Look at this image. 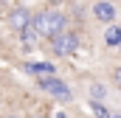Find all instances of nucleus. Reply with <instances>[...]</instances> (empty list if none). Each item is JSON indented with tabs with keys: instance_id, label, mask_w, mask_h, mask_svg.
Wrapping results in <instances>:
<instances>
[{
	"instance_id": "12",
	"label": "nucleus",
	"mask_w": 121,
	"mask_h": 118,
	"mask_svg": "<svg viewBox=\"0 0 121 118\" xmlns=\"http://www.w3.org/2000/svg\"><path fill=\"white\" fill-rule=\"evenodd\" d=\"M118 45H121V39H118Z\"/></svg>"
},
{
	"instance_id": "2",
	"label": "nucleus",
	"mask_w": 121,
	"mask_h": 118,
	"mask_svg": "<svg viewBox=\"0 0 121 118\" xmlns=\"http://www.w3.org/2000/svg\"><path fill=\"white\" fill-rule=\"evenodd\" d=\"M54 39V51L56 54H62V56H68V54H73L76 51V37L73 34H56V37H51Z\"/></svg>"
},
{
	"instance_id": "8",
	"label": "nucleus",
	"mask_w": 121,
	"mask_h": 118,
	"mask_svg": "<svg viewBox=\"0 0 121 118\" xmlns=\"http://www.w3.org/2000/svg\"><path fill=\"white\" fill-rule=\"evenodd\" d=\"M104 39H107V45H118V39H121V28H110Z\"/></svg>"
},
{
	"instance_id": "5",
	"label": "nucleus",
	"mask_w": 121,
	"mask_h": 118,
	"mask_svg": "<svg viewBox=\"0 0 121 118\" xmlns=\"http://www.w3.org/2000/svg\"><path fill=\"white\" fill-rule=\"evenodd\" d=\"M96 17L99 20H113V6L110 3H99L96 6Z\"/></svg>"
},
{
	"instance_id": "11",
	"label": "nucleus",
	"mask_w": 121,
	"mask_h": 118,
	"mask_svg": "<svg viewBox=\"0 0 121 118\" xmlns=\"http://www.w3.org/2000/svg\"><path fill=\"white\" fill-rule=\"evenodd\" d=\"M54 3H62V0H54Z\"/></svg>"
},
{
	"instance_id": "10",
	"label": "nucleus",
	"mask_w": 121,
	"mask_h": 118,
	"mask_svg": "<svg viewBox=\"0 0 121 118\" xmlns=\"http://www.w3.org/2000/svg\"><path fill=\"white\" fill-rule=\"evenodd\" d=\"M116 82H118V84H121V67H118V70H116Z\"/></svg>"
},
{
	"instance_id": "1",
	"label": "nucleus",
	"mask_w": 121,
	"mask_h": 118,
	"mask_svg": "<svg viewBox=\"0 0 121 118\" xmlns=\"http://www.w3.org/2000/svg\"><path fill=\"white\" fill-rule=\"evenodd\" d=\"M65 25V17L56 14V11H42L37 20H34V28L39 31V34H45V37H56Z\"/></svg>"
},
{
	"instance_id": "7",
	"label": "nucleus",
	"mask_w": 121,
	"mask_h": 118,
	"mask_svg": "<svg viewBox=\"0 0 121 118\" xmlns=\"http://www.w3.org/2000/svg\"><path fill=\"white\" fill-rule=\"evenodd\" d=\"M23 31V42L26 45H34V39H37V28H31V23L26 25V28H20Z\"/></svg>"
},
{
	"instance_id": "4",
	"label": "nucleus",
	"mask_w": 121,
	"mask_h": 118,
	"mask_svg": "<svg viewBox=\"0 0 121 118\" xmlns=\"http://www.w3.org/2000/svg\"><path fill=\"white\" fill-rule=\"evenodd\" d=\"M28 23H31V14L26 8H14V11L9 14V25H11V28H26Z\"/></svg>"
},
{
	"instance_id": "9",
	"label": "nucleus",
	"mask_w": 121,
	"mask_h": 118,
	"mask_svg": "<svg viewBox=\"0 0 121 118\" xmlns=\"http://www.w3.org/2000/svg\"><path fill=\"white\" fill-rule=\"evenodd\" d=\"M93 110H96V115H101V118H107V110H104V107H99V104H96V107H93Z\"/></svg>"
},
{
	"instance_id": "3",
	"label": "nucleus",
	"mask_w": 121,
	"mask_h": 118,
	"mask_svg": "<svg viewBox=\"0 0 121 118\" xmlns=\"http://www.w3.org/2000/svg\"><path fill=\"white\" fill-rule=\"evenodd\" d=\"M39 87H45L48 93H54V96H59V98H68V96H70L68 87L62 84L59 79H39Z\"/></svg>"
},
{
	"instance_id": "6",
	"label": "nucleus",
	"mask_w": 121,
	"mask_h": 118,
	"mask_svg": "<svg viewBox=\"0 0 121 118\" xmlns=\"http://www.w3.org/2000/svg\"><path fill=\"white\" fill-rule=\"evenodd\" d=\"M28 70L34 73H54V65H48V62H34V65H26Z\"/></svg>"
}]
</instances>
